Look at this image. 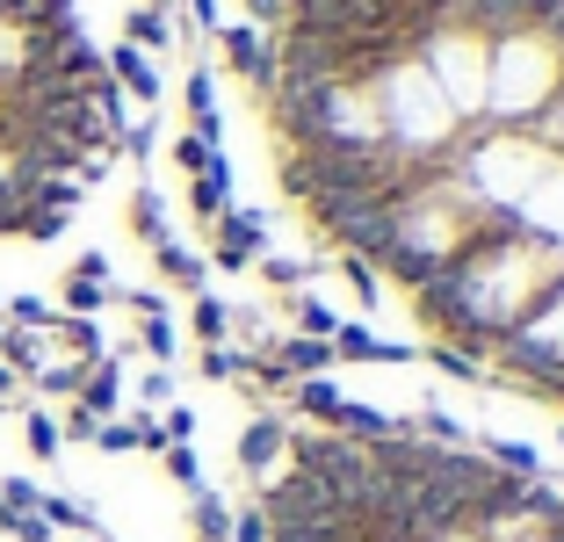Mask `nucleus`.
Listing matches in <instances>:
<instances>
[{"label":"nucleus","instance_id":"c85d7f7f","mask_svg":"<svg viewBox=\"0 0 564 542\" xmlns=\"http://www.w3.org/2000/svg\"><path fill=\"white\" fill-rule=\"evenodd\" d=\"M145 347H152L160 361L174 355V326H166V312H152V318H145Z\"/></svg>","mask_w":564,"mask_h":542},{"label":"nucleus","instance_id":"4468645a","mask_svg":"<svg viewBox=\"0 0 564 542\" xmlns=\"http://www.w3.org/2000/svg\"><path fill=\"white\" fill-rule=\"evenodd\" d=\"M188 521H196V542H232V507L217 492H196V513H188Z\"/></svg>","mask_w":564,"mask_h":542},{"label":"nucleus","instance_id":"423d86ee","mask_svg":"<svg viewBox=\"0 0 564 542\" xmlns=\"http://www.w3.org/2000/svg\"><path fill=\"white\" fill-rule=\"evenodd\" d=\"M282 456H290V420H275V412H253L247 427H239V470L247 477H275Z\"/></svg>","mask_w":564,"mask_h":542},{"label":"nucleus","instance_id":"1a4fd4ad","mask_svg":"<svg viewBox=\"0 0 564 542\" xmlns=\"http://www.w3.org/2000/svg\"><path fill=\"white\" fill-rule=\"evenodd\" d=\"M188 210H196V225H217V217L232 210V166H225V152L188 181Z\"/></svg>","mask_w":564,"mask_h":542},{"label":"nucleus","instance_id":"5701e85b","mask_svg":"<svg viewBox=\"0 0 564 542\" xmlns=\"http://www.w3.org/2000/svg\"><path fill=\"white\" fill-rule=\"evenodd\" d=\"M160 456H166V477H174V485H188V492H203V463H196V448H188V442H166Z\"/></svg>","mask_w":564,"mask_h":542},{"label":"nucleus","instance_id":"473e14b6","mask_svg":"<svg viewBox=\"0 0 564 542\" xmlns=\"http://www.w3.org/2000/svg\"><path fill=\"white\" fill-rule=\"evenodd\" d=\"M427 542H485L478 528H448V535H427Z\"/></svg>","mask_w":564,"mask_h":542},{"label":"nucleus","instance_id":"0eeeda50","mask_svg":"<svg viewBox=\"0 0 564 542\" xmlns=\"http://www.w3.org/2000/svg\"><path fill=\"white\" fill-rule=\"evenodd\" d=\"M261 239H268V231H261V210H225V217L210 225V261L239 275V268H253Z\"/></svg>","mask_w":564,"mask_h":542},{"label":"nucleus","instance_id":"c756f323","mask_svg":"<svg viewBox=\"0 0 564 542\" xmlns=\"http://www.w3.org/2000/svg\"><path fill=\"white\" fill-rule=\"evenodd\" d=\"M160 434H166V442H188V434H196V412H188V405H166Z\"/></svg>","mask_w":564,"mask_h":542},{"label":"nucleus","instance_id":"412c9836","mask_svg":"<svg viewBox=\"0 0 564 542\" xmlns=\"http://www.w3.org/2000/svg\"><path fill=\"white\" fill-rule=\"evenodd\" d=\"M427 361L442 369V377H464V383H485V361H470L464 347H442V340H427Z\"/></svg>","mask_w":564,"mask_h":542},{"label":"nucleus","instance_id":"f03ea898","mask_svg":"<svg viewBox=\"0 0 564 542\" xmlns=\"http://www.w3.org/2000/svg\"><path fill=\"white\" fill-rule=\"evenodd\" d=\"M564 87V51L557 30H514L492 36V80H485V123L499 131H529L535 116L550 109V95Z\"/></svg>","mask_w":564,"mask_h":542},{"label":"nucleus","instance_id":"bb28decb","mask_svg":"<svg viewBox=\"0 0 564 542\" xmlns=\"http://www.w3.org/2000/svg\"><path fill=\"white\" fill-rule=\"evenodd\" d=\"M239 369H247V361H239L232 347H203V377H217V383H232Z\"/></svg>","mask_w":564,"mask_h":542},{"label":"nucleus","instance_id":"f3484780","mask_svg":"<svg viewBox=\"0 0 564 542\" xmlns=\"http://www.w3.org/2000/svg\"><path fill=\"white\" fill-rule=\"evenodd\" d=\"M123 44L160 51V44H174V30H166V15H160V8H131V22H123Z\"/></svg>","mask_w":564,"mask_h":542},{"label":"nucleus","instance_id":"a878e982","mask_svg":"<svg viewBox=\"0 0 564 542\" xmlns=\"http://www.w3.org/2000/svg\"><path fill=\"white\" fill-rule=\"evenodd\" d=\"M261 282L268 290H304V261H282L275 253V261H261Z\"/></svg>","mask_w":564,"mask_h":542},{"label":"nucleus","instance_id":"aec40b11","mask_svg":"<svg viewBox=\"0 0 564 542\" xmlns=\"http://www.w3.org/2000/svg\"><path fill=\"white\" fill-rule=\"evenodd\" d=\"M529 138H535V145L550 152V160H564V87L550 95V109H543V116L529 123Z\"/></svg>","mask_w":564,"mask_h":542},{"label":"nucleus","instance_id":"b1692460","mask_svg":"<svg viewBox=\"0 0 564 542\" xmlns=\"http://www.w3.org/2000/svg\"><path fill=\"white\" fill-rule=\"evenodd\" d=\"M210 160H217V145H210V138H196V131H182V138H174V166H182L188 181H196Z\"/></svg>","mask_w":564,"mask_h":542},{"label":"nucleus","instance_id":"9d476101","mask_svg":"<svg viewBox=\"0 0 564 542\" xmlns=\"http://www.w3.org/2000/svg\"><path fill=\"white\" fill-rule=\"evenodd\" d=\"M73 398H80L87 420H109V412H117V398H123V369H117V361H95V369L80 377V391H73Z\"/></svg>","mask_w":564,"mask_h":542},{"label":"nucleus","instance_id":"dca6fc26","mask_svg":"<svg viewBox=\"0 0 564 542\" xmlns=\"http://www.w3.org/2000/svg\"><path fill=\"white\" fill-rule=\"evenodd\" d=\"M290 318H297L304 340H333V333H340V312H333V304H318V296H297V304H290Z\"/></svg>","mask_w":564,"mask_h":542},{"label":"nucleus","instance_id":"6ab92c4d","mask_svg":"<svg viewBox=\"0 0 564 542\" xmlns=\"http://www.w3.org/2000/svg\"><path fill=\"white\" fill-rule=\"evenodd\" d=\"M51 333H58V340H66L80 361H101V333H95V318H66V312H58V318H51Z\"/></svg>","mask_w":564,"mask_h":542},{"label":"nucleus","instance_id":"7ed1b4c3","mask_svg":"<svg viewBox=\"0 0 564 542\" xmlns=\"http://www.w3.org/2000/svg\"><path fill=\"white\" fill-rule=\"evenodd\" d=\"M492 377L514 383V391L550 398V383L564 377V275L535 296V312L521 318L507 340H492V355H485V383H492Z\"/></svg>","mask_w":564,"mask_h":542},{"label":"nucleus","instance_id":"f257e3e1","mask_svg":"<svg viewBox=\"0 0 564 542\" xmlns=\"http://www.w3.org/2000/svg\"><path fill=\"white\" fill-rule=\"evenodd\" d=\"M109 66L80 36L73 0H0V87L15 95H73L101 87Z\"/></svg>","mask_w":564,"mask_h":542},{"label":"nucleus","instance_id":"ddd939ff","mask_svg":"<svg viewBox=\"0 0 564 542\" xmlns=\"http://www.w3.org/2000/svg\"><path fill=\"white\" fill-rule=\"evenodd\" d=\"M152 253H160V275L174 282V290H196L203 296V261L182 247V239H166V247H152Z\"/></svg>","mask_w":564,"mask_h":542},{"label":"nucleus","instance_id":"393cba45","mask_svg":"<svg viewBox=\"0 0 564 542\" xmlns=\"http://www.w3.org/2000/svg\"><path fill=\"white\" fill-rule=\"evenodd\" d=\"M22 434H30V456L36 463H51V456H58V442H66V434L51 427V412H30V427H22Z\"/></svg>","mask_w":564,"mask_h":542},{"label":"nucleus","instance_id":"2f4dec72","mask_svg":"<svg viewBox=\"0 0 564 542\" xmlns=\"http://www.w3.org/2000/svg\"><path fill=\"white\" fill-rule=\"evenodd\" d=\"M188 15H196L203 30H217V0H188Z\"/></svg>","mask_w":564,"mask_h":542},{"label":"nucleus","instance_id":"cd10ccee","mask_svg":"<svg viewBox=\"0 0 564 542\" xmlns=\"http://www.w3.org/2000/svg\"><path fill=\"white\" fill-rule=\"evenodd\" d=\"M232 542H268V513H261V507L232 513Z\"/></svg>","mask_w":564,"mask_h":542},{"label":"nucleus","instance_id":"a211bd4d","mask_svg":"<svg viewBox=\"0 0 564 542\" xmlns=\"http://www.w3.org/2000/svg\"><path fill=\"white\" fill-rule=\"evenodd\" d=\"M131 231H138V239H152V247H166V239H174V231H166V210H160V196H152V188H138V196H131Z\"/></svg>","mask_w":564,"mask_h":542},{"label":"nucleus","instance_id":"6e6552de","mask_svg":"<svg viewBox=\"0 0 564 542\" xmlns=\"http://www.w3.org/2000/svg\"><path fill=\"white\" fill-rule=\"evenodd\" d=\"M101 66H109V80H117V95H138L145 109L160 101V73H152V58H145L138 44H117L109 58H101Z\"/></svg>","mask_w":564,"mask_h":542},{"label":"nucleus","instance_id":"20e7f679","mask_svg":"<svg viewBox=\"0 0 564 542\" xmlns=\"http://www.w3.org/2000/svg\"><path fill=\"white\" fill-rule=\"evenodd\" d=\"M420 66L434 73V87H442V101L456 109V123H485V80H492V36L478 30H427L413 51Z\"/></svg>","mask_w":564,"mask_h":542},{"label":"nucleus","instance_id":"7c9ffc66","mask_svg":"<svg viewBox=\"0 0 564 542\" xmlns=\"http://www.w3.org/2000/svg\"><path fill=\"white\" fill-rule=\"evenodd\" d=\"M95 427H101V420H87V412L73 405V420H66V434H73V442H95Z\"/></svg>","mask_w":564,"mask_h":542},{"label":"nucleus","instance_id":"9b49d317","mask_svg":"<svg viewBox=\"0 0 564 542\" xmlns=\"http://www.w3.org/2000/svg\"><path fill=\"white\" fill-rule=\"evenodd\" d=\"M333 361H405V347L377 340L369 326H340L333 333Z\"/></svg>","mask_w":564,"mask_h":542},{"label":"nucleus","instance_id":"4be33fe9","mask_svg":"<svg viewBox=\"0 0 564 542\" xmlns=\"http://www.w3.org/2000/svg\"><path fill=\"white\" fill-rule=\"evenodd\" d=\"M340 275H348L355 304H362V312H377V268H369L362 253H340Z\"/></svg>","mask_w":564,"mask_h":542},{"label":"nucleus","instance_id":"39448f33","mask_svg":"<svg viewBox=\"0 0 564 542\" xmlns=\"http://www.w3.org/2000/svg\"><path fill=\"white\" fill-rule=\"evenodd\" d=\"M217 44H225V66H232L253 95H268V87H275V36H268V30H253V22H225V30H217Z\"/></svg>","mask_w":564,"mask_h":542},{"label":"nucleus","instance_id":"f8f14e48","mask_svg":"<svg viewBox=\"0 0 564 542\" xmlns=\"http://www.w3.org/2000/svg\"><path fill=\"white\" fill-rule=\"evenodd\" d=\"M290 405H297L304 420H318V427H333V420H340V391H333L326 377H304V383H290Z\"/></svg>","mask_w":564,"mask_h":542},{"label":"nucleus","instance_id":"2eb2a0df","mask_svg":"<svg viewBox=\"0 0 564 542\" xmlns=\"http://www.w3.org/2000/svg\"><path fill=\"white\" fill-rule=\"evenodd\" d=\"M188 326H196L203 347H225V333H232V312H225L217 296H196V304H188Z\"/></svg>","mask_w":564,"mask_h":542},{"label":"nucleus","instance_id":"72a5a7b5","mask_svg":"<svg viewBox=\"0 0 564 542\" xmlns=\"http://www.w3.org/2000/svg\"><path fill=\"white\" fill-rule=\"evenodd\" d=\"M8 391H15V369H8V361H0V398H8Z\"/></svg>","mask_w":564,"mask_h":542}]
</instances>
